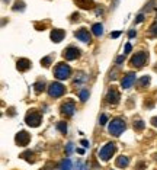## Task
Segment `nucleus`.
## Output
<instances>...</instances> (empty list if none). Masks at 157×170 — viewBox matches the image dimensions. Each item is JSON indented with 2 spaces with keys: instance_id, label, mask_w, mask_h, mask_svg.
I'll list each match as a JSON object with an SVG mask.
<instances>
[{
  "instance_id": "1",
  "label": "nucleus",
  "mask_w": 157,
  "mask_h": 170,
  "mask_svg": "<svg viewBox=\"0 0 157 170\" xmlns=\"http://www.w3.org/2000/svg\"><path fill=\"white\" fill-rule=\"evenodd\" d=\"M54 74H55V77H57L58 80H66V79L70 77L71 68H70V66H67L66 63H60V64H57V67H55V70H54Z\"/></svg>"
},
{
  "instance_id": "2",
  "label": "nucleus",
  "mask_w": 157,
  "mask_h": 170,
  "mask_svg": "<svg viewBox=\"0 0 157 170\" xmlns=\"http://www.w3.org/2000/svg\"><path fill=\"white\" fill-rule=\"evenodd\" d=\"M115 150H117V147H115L114 142H108V144H105V145L99 150V159L103 160V162H108V160L112 157V154L115 153Z\"/></svg>"
},
{
  "instance_id": "3",
  "label": "nucleus",
  "mask_w": 157,
  "mask_h": 170,
  "mask_svg": "<svg viewBox=\"0 0 157 170\" xmlns=\"http://www.w3.org/2000/svg\"><path fill=\"white\" fill-rule=\"evenodd\" d=\"M124 129H125V122L122 121V119H114L111 124H109V132L114 135V137H119L122 132H124Z\"/></svg>"
},
{
  "instance_id": "4",
  "label": "nucleus",
  "mask_w": 157,
  "mask_h": 170,
  "mask_svg": "<svg viewBox=\"0 0 157 170\" xmlns=\"http://www.w3.org/2000/svg\"><path fill=\"white\" fill-rule=\"evenodd\" d=\"M146 61H147V54L146 52H138L131 58V66L140 68V67H143L146 64Z\"/></svg>"
},
{
  "instance_id": "5",
  "label": "nucleus",
  "mask_w": 157,
  "mask_h": 170,
  "mask_svg": "<svg viewBox=\"0 0 157 170\" xmlns=\"http://www.w3.org/2000/svg\"><path fill=\"white\" fill-rule=\"evenodd\" d=\"M25 121H26V124L29 127H38L39 124H41V115H39L38 112H35V111H31L26 115Z\"/></svg>"
},
{
  "instance_id": "6",
  "label": "nucleus",
  "mask_w": 157,
  "mask_h": 170,
  "mask_svg": "<svg viewBox=\"0 0 157 170\" xmlns=\"http://www.w3.org/2000/svg\"><path fill=\"white\" fill-rule=\"evenodd\" d=\"M64 92H66V89H64V86L61 83H52L50 86V89H48V93H50L51 97H60Z\"/></svg>"
},
{
  "instance_id": "7",
  "label": "nucleus",
  "mask_w": 157,
  "mask_h": 170,
  "mask_svg": "<svg viewBox=\"0 0 157 170\" xmlns=\"http://www.w3.org/2000/svg\"><path fill=\"white\" fill-rule=\"evenodd\" d=\"M76 111V103L73 100H66L63 105H61V114L63 115H67V116H71Z\"/></svg>"
},
{
  "instance_id": "8",
  "label": "nucleus",
  "mask_w": 157,
  "mask_h": 170,
  "mask_svg": "<svg viewBox=\"0 0 157 170\" xmlns=\"http://www.w3.org/2000/svg\"><path fill=\"white\" fill-rule=\"evenodd\" d=\"M135 73H128V74H125V77L122 79V82H121V86L124 87V89H129L131 86L135 83Z\"/></svg>"
},
{
  "instance_id": "9",
  "label": "nucleus",
  "mask_w": 157,
  "mask_h": 170,
  "mask_svg": "<svg viewBox=\"0 0 157 170\" xmlns=\"http://www.w3.org/2000/svg\"><path fill=\"white\" fill-rule=\"evenodd\" d=\"M119 99H121V96H119V92H118L115 87H111V89H109V92H108L106 100H108L109 103H114V105H117L118 102H119Z\"/></svg>"
},
{
  "instance_id": "10",
  "label": "nucleus",
  "mask_w": 157,
  "mask_h": 170,
  "mask_svg": "<svg viewBox=\"0 0 157 170\" xmlns=\"http://www.w3.org/2000/svg\"><path fill=\"white\" fill-rule=\"evenodd\" d=\"M74 35H76V38H77L78 41H81V42H84V44L90 42V34H89V31H87V29H84V28L78 29Z\"/></svg>"
},
{
  "instance_id": "11",
  "label": "nucleus",
  "mask_w": 157,
  "mask_h": 170,
  "mask_svg": "<svg viewBox=\"0 0 157 170\" xmlns=\"http://www.w3.org/2000/svg\"><path fill=\"white\" fill-rule=\"evenodd\" d=\"M29 140H31V137H29V134H28L26 131H21V132L16 135V142H18L19 145H22V147L28 145Z\"/></svg>"
},
{
  "instance_id": "12",
  "label": "nucleus",
  "mask_w": 157,
  "mask_h": 170,
  "mask_svg": "<svg viewBox=\"0 0 157 170\" xmlns=\"http://www.w3.org/2000/svg\"><path fill=\"white\" fill-rule=\"evenodd\" d=\"M78 55H80V51L76 47H69L67 49H64V58L66 60H76Z\"/></svg>"
},
{
  "instance_id": "13",
  "label": "nucleus",
  "mask_w": 157,
  "mask_h": 170,
  "mask_svg": "<svg viewBox=\"0 0 157 170\" xmlns=\"http://www.w3.org/2000/svg\"><path fill=\"white\" fill-rule=\"evenodd\" d=\"M64 31H61V29H52V32H51V40L54 41V42H61L63 41V38H64Z\"/></svg>"
},
{
  "instance_id": "14",
  "label": "nucleus",
  "mask_w": 157,
  "mask_h": 170,
  "mask_svg": "<svg viewBox=\"0 0 157 170\" xmlns=\"http://www.w3.org/2000/svg\"><path fill=\"white\" fill-rule=\"evenodd\" d=\"M74 1L81 9H93L95 7V1L93 0H74Z\"/></svg>"
},
{
  "instance_id": "15",
  "label": "nucleus",
  "mask_w": 157,
  "mask_h": 170,
  "mask_svg": "<svg viewBox=\"0 0 157 170\" xmlns=\"http://www.w3.org/2000/svg\"><path fill=\"white\" fill-rule=\"evenodd\" d=\"M29 67H31V61H29V60H26V58H21V60L18 61V70H21V71H26Z\"/></svg>"
},
{
  "instance_id": "16",
  "label": "nucleus",
  "mask_w": 157,
  "mask_h": 170,
  "mask_svg": "<svg viewBox=\"0 0 157 170\" xmlns=\"http://www.w3.org/2000/svg\"><path fill=\"white\" fill-rule=\"evenodd\" d=\"M92 32H93V35L99 37V35L103 34V26H102L100 23H95V25L92 26Z\"/></svg>"
},
{
  "instance_id": "17",
  "label": "nucleus",
  "mask_w": 157,
  "mask_h": 170,
  "mask_svg": "<svg viewBox=\"0 0 157 170\" xmlns=\"http://www.w3.org/2000/svg\"><path fill=\"white\" fill-rule=\"evenodd\" d=\"M128 163H129V160H128L127 157H124V156H121V157H118L117 159V166L118 167H127Z\"/></svg>"
},
{
  "instance_id": "18",
  "label": "nucleus",
  "mask_w": 157,
  "mask_h": 170,
  "mask_svg": "<svg viewBox=\"0 0 157 170\" xmlns=\"http://www.w3.org/2000/svg\"><path fill=\"white\" fill-rule=\"evenodd\" d=\"M60 170H71V162H70L69 159H66V160L61 163V166H60Z\"/></svg>"
},
{
  "instance_id": "19",
  "label": "nucleus",
  "mask_w": 157,
  "mask_h": 170,
  "mask_svg": "<svg viewBox=\"0 0 157 170\" xmlns=\"http://www.w3.org/2000/svg\"><path fill=\"white\" fill-rule=\"evenodd\" d=\"M78 96H80V100H87V97H89V90L87 89H81L80 92H78Z\"/></svg>"
},
{
  "instance_id": "20",
  "label": "nucleus",
  "mask_w": 157,
  "mask_h": 170,
  "mask_svg": "<svg viewBox=\"0 0 157 170\" xmlns=\"http://www.w3.org/2000/svg\"><path fill=\"white\" fill-rule=\"evenodd\" d=\"M21 157H22V159H25V157H28V159H26L28 162H31V163L34 162V159H32V157H34V154H32L31 151H25V153H23V154H22Z\"/></svg>"
},
{
  "instance_id": "21",
  "label": "nucleus",
  "mask_w": 157,
  "mask_h": 170,
  "mask_svg": "<svg viewBox=\"0 0 157 170\" xmlns=\"http://www.w3.org/2000/svg\"><path fill=\"white\" fill-rule=\"evenodd\" d=\"M57 128H58L63 134L67 132V125H66V122H58V124H57Z\"/></svg>"
},
{
  "instance_id": "22",
  "label": "nucleus",
  "mask_w": 157,
  "mask_h": 170,
  "mask_svg": "<svg viewBox=\"0 0 157 170\" xmlns=\"http://www.w3.org/2000/svg\"><path fill=\"white\" fill-rule=\"evenodd\" d=\"M134 128H135L137 131H141V129H144V122H143V121H137V122L134 124Z\"/></svg>"
},
{
  "instance_id": "23",
  "label": "nucleus",
  "mask_w": 157,
  "mask_h": 170,
  "mask_svg": "<svg viewBox=\"0 0 157 170\" xmlns=\"http://www.w3.org/2000/svg\"><path fill=\"white\" fill-rule=\"evenodd\" d=\"M149 82H150V77L149 76H144L141 80H140V86H146V85H149Z\"/></svg>"
},
{
  "instance_id": "24",
  "label": "nucleus",
  "mask_w": 157,
  "mask_h": 170,
  "mask_svg": "<svg viewBox=\"0 0 157 170\" xmlns=\"http://www.w3.org/2000/svg\"><path fill=\"white\" fill-rule=\"evenodd\" d=\"M150 34H151V35H157V20L151 25V28H150Z\"/></svg>"
},
{
  "instance_id": "25",
  "label": "nucleus",
  "mask_w": 157,
  "mask_h": 170,
  "mask_svg": "<svg viewBox=\"0 0 157 170\" xmlns=\"http://www.w3.org/2000/svg\"><path fill=\"white\" fill-rule=\"evenodd\" d=\"M50 63H51V58H50V57H47V58L41 60V64H42V66H45V67H48V66H50Z\"/></svg>"
},
{
  "instance_id": "26",
  "label": "nucleus",
  "mask_w": 157,
  "mask_h": 170,
  "mask_svg": "<svg viewBox=\"0 0 157 170\" xmlns=\"http://www.w3.org/2000/svg\"><path fill=\"white\" fill-rule=\"evenodd\" d=\"M106 121H108V116L103 114V115H100V119H99V122H100V125H105L106 124Z\"/></svg>"
},
{
  "instance_id": "27",
  "label": "nucleus",
  "mask_w": 157,
  "mask_h": 170,
  "mask_svg": "<svg viewBox=\"0 0 157 170\" xmlns=\"http://www.w3.org/2000/svg\"><path fill=\"white\" fill-rule=\"evenodd\" d=\"M44 87H45V86H44V83H37V85H35V89H37V92H41V90H44Z\"/></svg>"
},
{
  "instance_id": "28",
  "label": "nucleus",
  "mask_w": 157,
  "mask_h": 170,
  "mask_svg": "<svg viewBox=\"0 0 157 170\" xmlns=\"http://www.w3.org/2000/svg\"><path fill=\"white\" fill-rule=\"evenodd\" d=\"M124 57H125V54H124V55H121V57H118V58H117V63H118V64H121V63L124 61Z\"/></svg>"
},
{
  "instance_id": "29",
  "label": "nucleus",
  "mask_w": 157,
  "mask_h": 170,
  "mask_svg": "<svg viewBox=\"0 0 157 170\" xmlns=\"http://www.w3.org/2000/svg\"><path fill=\"white\" fill-rule=\"evenodd\" d=\"M143 20H144V16H143V15H140V16L137 18V20H135V22H137V23H140V22H143Z\"/></svg>"
},
{
  "instance_id": "30",
  "label": "nucleus",
  "mask_w": 157,
  "mask_h": 170,
  "mask_svg": "<svg viewBox=\"0 0 157 170\" xmlns=\"http://www.w3.org/2000/svg\"><path fill=\"white\" fill-rule=\"evenodd\" d=\"M129 51H131V45H129V44H127V45H125V54H128Z\"/></svg>"
},
{
  "instance_id": "31",
  "label": "nucleus",
  "mask_w": 157,
  "mask_h": 170,
  "mask_svg": "<svg viewBox=\"0 0 157 170\" xmlns=\"http://www.w3.org/2000/svg\"><path fill=\"white\" fill-rule=\"evenodd\" d=\"M71 151H73V144H69V145H67V153L70 154Z\"/></svg>"
},
{
  "instance_id": "32",
  "label": "nucleus",
  "mask_w": 157,
  "mask_h": 170,
  "mask_svg": "<svg viewBox=\"0 0 157 170\" xmlns=\"http://www.w3.org/2000/svg\"><path fill=\"white\" fill-rule=\"evenodd\" d=\"M121 35V32H114V34H111V38H118Z\"/></svg>"
},
{
  "instance_id": "33",
  "label": "nucleus",
  "mask_w": 157,
  "mask_h": 170,
  "mask_svg": "<svg viewBox=\"0 0 157 170\" xmlns=\"http://www.w3.org/2000/svg\"><path fill=\"white\" fill-rule=\"evenodd\" d=\"M128 37H129V38H134V37H135V31H129Z\"/></svg>"
},
{
  "instance_id": "34",
  "label": "nucleus",
  "mask_w": 157,
  "mask_h": 170,
  "mask_svg": "<svg viewBox=\"0 0 157 170\" xmlns=\"http://www.w3.org/2000/svg\"><path fill=\"white\" fill-rule=\"evenodd\" d=\"M81 144H83V145H84V147H87V145H89V142H87V141H86V140H81Z\"/></svg>"
},
{
  "instance_id": "35",
  "label": "nucleus",
  "mask_w": 157,
  "mask_h": 170,
  "mask_svg": "<svg viewBox=\"0 0 157 170\" xmlns=\"http://www.w3.org/2000/svg\"><path fill=\"white\" fill-rule=\"evenodd\" d=\"M151 122H153V125H154V127H157V118H153V121H151Z\"/></svg>"
}]
</instances>
